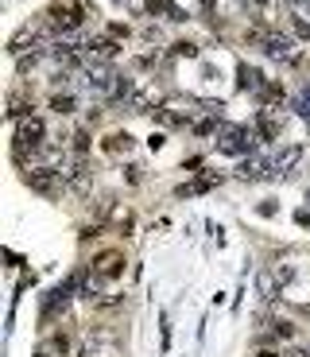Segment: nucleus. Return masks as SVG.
<instances>
[{"label": "nucleus", "instance_id": "nucleus-1", "mask_svg": "<svg viewBox=\"0 0 310 357\" xmlns=\"http://www.w3.org/2000/svg\"><path fill=\"white\" fill-rule=\"evenodd\" d=\"M217 148H221L225 156H252V152H256V140H252V132L244 129V125H225Z\"/></svg>", "mask_w": 310, "mask_h": 357}, {"label": "nucleus", "instance_id": "nucleus-2", "mask_svg": "<svg viewBox=\"0 0 310 357\" xmlns=\"http://www.w3.org/2000/svg\"><path fill=\"white\" fill-rule=\"evenodd\" d=\"M24 183H28V190H35V194H43V199H55L58 190H62V178H58L55 167H31V171H24Z\"/></svg>", "mask_w": 310, "mask_h": 357}, {"label": "nucleus", "instance_id": "nucleus-3", "mask_svg": "<svg viewBox=\"0 0 310 357\" xmlns=\"http://www.w3.org/2000/svg\"><path fill=\"white\" fill-rule=\"evenodd\" d=\"M248 43H256L268 59H287L291 47H295V43H291V35H283V31H252Z\"/></svg>", "mask_w": 310, "mask_h": 357}, {"label": "nucleus", "instance_id": "nucleus-4", "mask_svg": "<svg viewBox=\"0 0 310 357\" xmlns=\"http://www.w3.org/2000/svg\"><path fill=\"white\" fill-rule=\"evenodd\" d=\"M82 20H86V8H82V4H55V8H47V28L51 31H74Z\"/></svg>", "mask_w": 310, "mask_h": 357}, {"label": "nucleus", "instance_id": "nucleus-5", "mask_svg": "<svg viewBox=\"0 0 310 357\" xmlns=\"http://www.w3.org/2000/svg\"><path fill=\"white\" fill-rule=\"evenodd\" d=\"M93 272L105 280H116L125 272V257H120V248H105V253H97L93 257Z\"/></svg>", "mask_w": 310, "mask_h": 357}, {"label": "nucleus", "instance_id": "nucleus-6", "mask_svg": "<svg viewBox=\"0 0 310 357\" xmlns=\"http://www.w3.org/2000/svg\"><path fill=\"white\" fill-rule=\"evenodd\" d=\"M86 82H89L93 89H101V93H113L120 78H116V70L109 66V62H89V78H86Z\"/></svg>", "mask_w": 310, "mask_h": 357}, {"label": "nucleus", "instance_id": "nucleus-7", "mask_svg": "<svg viewBox=\"0 0 310 357\" xmlns=\"http://www.w3.org/2000/svg\"><path fill=\"white\" fill-rule=\"evenodd\" d=\"M43 136H47V129H43V120L39 117H28L24 125H19V148H39L43 144Z\"/></svg>", "mask_w": 310, "mask_h": 357}, {"label": "nucleus", "instance_id": "nucleus-8", "mask_svg": "<svg viewBox=\"0 0 310 357\" xmlns=\"http://www.w3.org/2000/svg\"><path fill=\"white\" fill-rule=\"evenodd\" d=\"M271 175V163H264V159H241L237 163V178L241 183H256V178Z\"/></svg>", "mask_w": 310, "mask_h": 357}, {"label": "nucleus", "instance_id": "nucleus-9", "mask_svg": "<svg viewBox=\"0 0 310 357\" xmlns=\"http://www.w3.org/2000/svg\"><path fill=\"white\" fill-rule=\"evenodd\" d=\"M147 12H155V16H163V20H171V24L190 20V16H186V8H179L174 0H147Z\"/></svg>", "mask_w": 310, "mask_h": 357}, {"label": "nucleus", "instance_id": "nucleus-10", "mask_svg": "<svg viewBox=\"0 0 310 357\" xmlns=\"http://www.w3.org/2000/svg\"><path fill=\"white\" fill-rule=\"evenodd\" d=\"M299 159H302V148H299V144H291V148H283L280 156L271 159V175H287V171L295 167V163H299Z\"/></svg>", "mask_w": 310, "mask_h": 357}, {"label": "nucleus", "instance_id": "nucleus-11", "mask_svg": "<svg viewBox=\"0 0 310 357\" xmlns=\"http://www.w3.org/2000/svg\"><path fill=\"white\" fill-rule=\"evenodd\" d=\"M256 136H260V140H275V136H280V117H275L271 109L256 113Z\"/></svg>", "mask_w": 310, "mask_h": 357}, {"label": "nucleus", "instance_id": "nucleus-12", "mask_svg": "<svg viewBox=\"0 0 310 357\" xmlns=\"http://www.w3.org/2000/svg\"><path fill=\"white\" fill-rule=\"evenodd\" d=\"M217 183H221V175H217V171H202V175L194 178V183H186V187H179V199H186V194H202V190L217 187Z\"/></svg>", "mask_w": 310, "mask_h": 357}, {"label": "nucleus", "instance_id": "nucleus-13", "mask_svg": "<svg viewBox=\"0 0 310 357\" xmlns=\"http://www.w3.org/2000/svg\"><path fill=\"white\" fill-rule=\"evenodd\" d=\"M260 86H264V74L256 66H237V89H256V93H260Z\"/></svg>", "mask_w": 310, "mask_h": 357}, {"label": "nucleus", "instance_id": "nucleus-14", "mask_svg": "<svg viewBox=\"0 0 310 357\" xmlns=\"http://www.w3.org/2000/svg\"><path fill=\"white\" fill-rule=\"evenodd\" d=\"M66 178H70V187H74V190H86L89 183H93V167L82 159V163H74V167L66 171Z\"/></svg>", "mask_w": 310, "mask_h": 357}, {"label": "nucleus", "instance_id": "nucleus-15", "mask_svg": "<svg viewBox=\"0 0 310 357\" xmlns=\"http://www.w3.org/2000/svg\"><path fill=\"white\" fill-rule=\"evenodd\" d=\"M128 148H132V136L128 132H109L105 136V152H113V156H125Z\"/></svg>", "mask_w": 310, "mask_h": 357}, {"label": "nucleus", "instance_id": "nucleus-16", "mask_svg": "<svg viewBox=\"0 0 310 357\" xmlns=\"http://www.w3.org/2000/svg\"><path fill=\"white\" fill-rule=\"evenodd\" d=\"M31 43H35V31H31V28H24V31H19V35H12L8 51H12V55H19V51H28Z\"/></svg>", "mask_w": 310, "mask_h": 357}, {"label": "nucleus", "instance_id": "nucleus-17", "mask_svg": "<svg viewBox=\"0 0 310 357\" xmlns=\"http://www.w3.org/2000/svg\"><path fill=\"white\" fill-rule=\"evenodd\" d=\"M260 101H268V105H271V101H283V86H280V82H264V86H260Z\"/></svg>", "mask_w": 310, "mask_h": 357}, {"label": "nucleus", "instance_id": "nucleus-18", "mask_svg": "<svg viewBox=\"0 0 310 357\" xmlns=\"http://www.w3.org/2000/svg\"><path fill=\"white\" fill-rule=\"evenodd\" d=\"M51 109H55L58 117H66V113H74L78 105H74V98H66V93H62V98L55 93V98H51Z\"/></svg>", "mask_w": 310, "mask_h": 357}, {"label": "nucleus", "instance_id": "nucleus-19", "mask_svg": "<svg viewBox=\"0 0 310 357\" xmlns=\"http://www.w3.org/2000/svg\"><path fill=\"white\" fill-rule=\"evenodd\" d=\"M70 140H74V152H78V156H86V152H89V129H78Z\"/></svg>", "mask_w": 310, "mask_h": 357}, {"label": "nucleus", "instance_id": "nucleus-20", "mask_svg": "<svg viewBox=\"0 0 310 357\" xmlns=\"http://www.w3.org/2000/svg\"><path fill=\"white\" fill-rule=\"evenodd\" d=\"M295 113H299V117H302V120H307V125H310V89H307V93H299V98H295Z\"/></svg>", "mask_w": 310, "mask_h": 357}, {"label": "nucleus", "instance_id": "nucleus-21", "mask_svg": "<svg viewBox=\"0 0 310 357\" xmlns=\"http://www.w3.org/2000/svg\"><path fill=\"white\" fill-rule=\"evenodd\" d=\"M171 55H186V59H194V55H198V43L179 39V43H171Z\"/></svg>", "mask_w": 310, "mask_h": 357}, {"label": "nucleus", "instance_id": "nucleus-22", "mask_svg": "<svg viewBox=\"0 0 310 357\" xmlns=\"http://www.w3.org/2000/svg\"><path fill=\"white\" fill-rule=\"evenodd\" d=\"M271 334L275 338H295V327H291L287 318H275V322H271Z\"/></svg>", "mask_w": 310, "mask_h": 357}, {"label": "nucleus", "instance_id": "nucleus-23", "mask_svg": "<svg viewBox=\"0 0 310 357\" xmlns=\"http://www.w3.org/2000/svg\"><path fill=\"white\" fill-rule=\"evenodd\" d=\"M51 349H55V357H66L70 338H66V334H55V338H51Z\"/></svg>", "mask_w": 310, "mask_h": 357}, {"label": "nucleus", "instance_id": "nucleus-24", "mask_svg": "<svg viewBox=\"0 0 310 357\" xmlns=\"http://www.w3.org/2000/svg\"><path fill=\"white\" fill-rule=\"evenodd\" d=\"M159 349H171V318L159 322Z\"/></svg>", "mask_w": 310, "mask_h": 357}, {"label": "nucleus", "instance_id": "nucleus-25", "mask_svg": "<svg viewBox=\"0 0 310 357\" xmlns=\"http://www.w3.org/2000/svg\"><path fill=\"white\" fill-rule=\"evenodd\" d=\"M295 35H299V39H310V20H295Z\"/></svg>", "mask_w": 310, "mask_h": 357}, {"label": "nucleus", "instance_id": "nucleus-26", "mask_svg": "<svg viewBox=\"0 0 310 357\" xmlns=\"http://www.w3.org/2000/svg\"><path fill=\"white\" fill-rule=\"evenodd\" d=\"M256 210H260V218H271V214H275V210H280V206H275V202H260V206H256Z\"/></svg>", "mask_w": 310, "mask_h": 357}, {"label": "nucleus", "instance_id": "nucleus-27", "mask_svg": "<svg viewBox=\"0 0 310 357\" xmlns=\"http://www.w3.org/2000/svg\"><path fill=\"white\" fill-rule=\"evenodd\" d=\"M109 35H113V39H125L128 28H125V24H113V28H109Z\"/></svg>", "mask_w": 310, "mask_h": 357}, {"label": "nucleus", "instance_id": "nucleus-28", "mask_svg": "<svg viewBox=\"0 0 310 357\" xmlns=\"http://www.w3.org/2000/svg\"><path fill=\"white\" fill-rule=\"evenodd\" d=\"M295 221H299V226H307V229H310V214H307V210H299V214H295Z\"/></svg>", "mask_w": 310, "mask_h": 357}, {"label": "nucleus", "instance_id": "nucleus-29", "mask_svg": "<svg viewBox=\"0 0 310 357\" xmlns=\"http://www.w3.org/2000/svg\"><path fill=\"white\" fill-rule=\"evenodd\" d=\"M35 357H55V349H51V346H39V349H35Z\"/></svg>", "mask_w": 310, "mask_h": 357}, {"label": "nucleus", "instance_id": "nucleus-30", "mask_svg": "<svg viewBox=\"0 0 310 357\" xmlns=\"http://www.w3.org/2000/svg\"><path fill=\"white\" fill-rule=\"evenodd\" d=\"M287 357H310V354H307V349H291Z\"/></svg>", "mask_w": 310, "mask_h": 357}, {"label": "nucleus", "instance_id": "nucleus-31", "mask_svg": "<svg viewBox=\"0 0 310 357\" xmlns=\"http://www.w3.org/2000/svg\"><path fill=\"white\" fill-rule=\"evenodd\" d=\"M256 357H280V354H275V349H260Z\"/></svg>", "mask_w": 310, "mask_h": 357}, {"label": "nucleus", "instance_id": "nucleus-32", "mask_svg": "<svg viewBox=\"0 0 310 357\" xmlns=\"http://www.w3.org/2000/svg\"><path fill=\"white\" fill-rule=\"evenodd\" d=\"M307 202H310V190H307Z\"/></svg>", "mask_w": 310, "mask_h": 357}]
</instances>
